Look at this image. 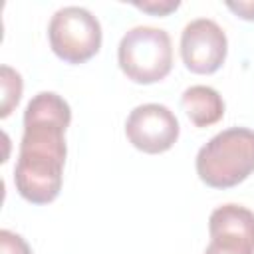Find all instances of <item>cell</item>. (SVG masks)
<instances>
[{"label": "cell", "mask_w": 254, "mask_h": 254, "mask_svg": "<svg viewBox=\"0 0 254 254\" xmlns=\"http://www.w3.org/2000/svg\"><path fill=\"white\" fill-rule=\"evenodd\" d=\"M69 121L67 101L54 91H40L26 105L14 185L20 196L32 204H48L62 190Z\"/></svg>", "instance_id": "1"}, {"label": "cell", "mask_w": 254, "mask_h": 254, "mask_svg": "<svg viewBox=\"0 0 254 254\" xmlns=\"http://www.w3.org/2000/svg\"><path fill=\"white\" fill-rule=\"evenodd\" d=\"M254 173V131L230 127L196 153V175L212 189H230Z\"/></svg>", "instance_id": "2"}, {"label": "cell", "mask_w": 254, "mask_h": 254, "mask_svg": "<svg viewBox=\"0 0 254 254\" xmlns=\"http://www.w3.org/2000/svg\"><path fill=\"white\" fill-rule=\"evenodd\" d=\"M117 62L121 71L135 83H157L173 67L171 36L153 26H135L119 42Z\"/></svg>", "instance_id": "3"}, {"label": "cell", "mask_w": 254, "mask_h": 254, "mask_svg": "<svg viewBox=\"0 0 254 254\" xmlns=\"http://www.w3.org/2000/svg\"><path fill=\"white\" fill-rule=\"evenodd\" d=\"M48 38L60 60L83 64L101 48V26L89 10L81 6H64L52 16Z\"/></svg>", "instance_id": "4"}, {"label": "cell", "mask_w": 254, "mask_h": 254, "mask_svg": "<svg viewBox=\"0 0 254 254\" xmlns=\"http://www.w3.org/2000/svg\"><path fill=\"white\" fill-rule=\"evenodd\" d=\"M125 135L135 149L159 155L177 143L179 121L175 113L161 103L137 105L125 121Z\"/></svg>", "instance_id": "5"}, {"label": "cell", "mask_w": 254, "mask_h": 254, "mask_svg": "<svg viewBox=\"0 0 254 254\" xmlns=\"http://www.w3.org/2000/svg\"><path fill=\"white\" fill-rule=\"evenodd\" d=\"M228 40L224 30L210 18L189 22L181 34V58L189 71L208 75L226 60Z\"/></svg>", "instance_id": "6"}, {"label": "cell", "mask_w": 254, "mask_h": 254, "mask_svg": "<svg viewBox=\"0 0 254 254\" xmlns=\"http://www.w3.org/2000/svg\"><path fill=\"white\" fill-rule=\"evenodd\" d=\"M183 109L196 127H208L222 119L224 101L220 93L208 85H190L181 97Z\"/></svg>", "instance_id": "7"}, {"label": "cell", "mask_w": 254, "mask_h": 254, "mask_svg": "<svg viewBox=\"0 0 254 254\" xmlns=\"http://www.w3.org/2000/svg\"><path fill=\"white\" fill-rule=\"evenodd\" d=\"M204 254H254V236L232 230H210Z\"/></svg>", "instance_id": "8"}, {"label": "cell", "mask_w": 254, "mask_h": 254, "mask_svg": "<svg viewBox=\"0 0 254 254\" xmlns=\"http://www.w3.org/2000/svg\"><path fill=\"white\" fill-rule=\"evenodd\" d=\"M0 83H2V107H0V117H8L12 113V109L18 105L20 97H22V75L12 69L10 65H2L0 67Z\"/></svg>", "instance_id": "9"}, {"label": "cell", "mask_w": 254, "mask_h": 254, "mask_svg": "<svg viewBox=\"0 0 254 254\" xmlns=\"http://www.w3.org/2000/svg\"><path fill=\"white\" fill-rule=\"evenodd\" d=\"M0 254H32L28 242L12 232V230H0Z\"/></svg>", "instance_id": "10"}, {"label": "cell", "mask_w": 254, "mask_h": 254, "mask_svg": "<svg viewBox=\"0 0 254 254\" xmlns=\"http://www.w3.org/2000/svg\"><path fill=\"white\" fill-rule=\"evenodd\" d=\"M133 6L143 12H149L153 16H167L173 10H177L181 6V2L179 0H159V2L155 0V2H133Z\"/></svg>", "instance_id": "11"}, {"label": "cell", "mask_w": 254, "mask_h": 254, "mask_svg": "<svg viewBox=\"0 0 254 254\" xmlns=\"http://www.w3.org/2000/svg\"><path fill=\"white\" fill-rule=\"evenodd\" d=\"M226 8L232 10L242 20H250V22L254 20V0H238V2L228 0L226 2Z\"/></svg>", "instance_id": "12"}]
</instances>
